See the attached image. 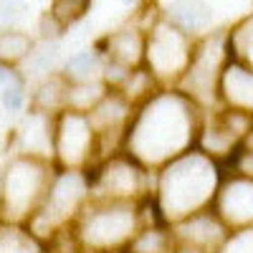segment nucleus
Returning <instances> with one entry per match:
<instances>
[{
    "label": "nucleus",
    "mask_w": 253,
    "mask_h": 253,
    "mask_svg": "<svg viewBox=\"0 0 253 253\" xmlns=\"http://www.w3.org/2000/svg\"><path fill=\"white\" fill-rule=\"evenodd\" d=\"M58 58V46L46 41L43 46H38L36 51L31 48V58H28V71L33 74H51V69L56 66Z\"/></svg>",
    "instance_id": "12"
},
{
    "label": "nucleus",
    "mask_w": 253,
    "mask_h": 253,
    "mask_svg": "<svg viewBox=\"0 0 253 253\" xmlns=\"http://www.w3.org/2000/svg\"><path fill=\"white\" fill-rule=\"evenodd\" d=\"M89 0H53L51 5V18L58 26H71L86 13Z\"/></svg>",
    "instance_id": "11"
},
{
    "label": "nucleus",
    "mask_w": 253,
    "mask_h": 253,
    "mask_svg": "<svg viewBox=\"0 0 253 253\" xmlns=\"http://www.w3.org/2000/svg\"><path fill=\"white\" fill-rule=\"evenodd\" d=\"M48 182L46 167L38 160L23 157L15 160L8 167L5 185H3V210L8 218H23L36 205V200L43 195Z\"/></svg>",
    "instance_id": "1"
},
{
    "label": "nucleus",
    "mask_w": 253,
    "mask_h": 253,
    "mask_svg": "<svg viewBox=\"0 0 253 253\" xmlns=\"http://www.w3.org/2000/svg\"><path fill=\"white\" fill-rule=\"evenodd\" d=\"M167 18L185 33H198L213 23V10L205 0H175L167 8Z\"/></svg>",
    "instance_id": "6"
},
{
    "label": "nucleus",
    "mask_w": 253,
    "mask_h": 253,
    "mask_svg": "<svg viewBox=\"0 0 253 253\" xmlns=\"http://www.w3.org/2000/svg\"><path fill=\"white\" fill-rule=\"evenodd\" d=\"M99 69H101V61H99V53L94 51H81L66 61V76L76 84L91 81L99 74Z\"/></svg>",
    "instance_id": "9"
},
{
    "label": "nucleus",
    "mask_w": 253,
    "mask_h": 253,
    "mask_svg": "<svg viewBox=\"0 0 253 253\" xmlns=\"http://www.w3.org/2000/svg\"><path fill=\"white\" fill-rule=\"evenodd\" d=\"M134 220V218H132ZM132 220H129V208L122 205H112L107 210H96L89 215L86 225H84V241L86 246L94 248H109L117 246L119 241H126L132 233Z\"/></svg>",
    "instance_id": "3"
},
{
    "label": "nucleus",
    "mask_w": 253,
    "mask_h": 253,
    "mask_svg": "<svg viewBox=\"0 0 253 253\" xmlns=\"http://www.w3.org/2000/svg\"><path fill=\"white\" fill-rule=\"evenodd\" d=\"M23 99H26V94H23L20 81L10 79V84H5V91H3V107L8 112H18L20 107H23Z\"/></svg>",
    "instance_id": "16"
},
{
    "label": "nucleus",
    "mask_w": 253,
    "mask_h": 253,
    "mask_svg": "<svg viewBox=\"0 0 253 253\" xmlns=\"http://www.w3.org/2000/svg\"><path fill=\"white\" fill-rule=\"evenodd\" d=\"M147 58L160 71H177L182 66H190V46H187V33L177 28L175 23H160L152 28L150 43H147Z\"/></svg>",
    "instance_id": "2"
},
{
    "label": "nucleus",
    "mask_w": 253,
    "mask_h": 253,
    "mask_svg": "<svg viewBox=\"0 0 253 253\" xmlns=\"http://www.w3.org/2000/svg\"><path fill=\"white\" fill-rule=\"evenodd\" d=\"M122 3H126V5H132V3H134V0H122Z\"/></svg>",
    "instance_id": "19"
},
{
    "label": "nucleus",
    "mask_w": 253,
    "mask_h": 253,
    "mask_svg": "<svg viewBox=\"0 0 253 253\" xmlns=\"http://www.w3.org/2000/svg\"><path fill=\"white\" fill-rule=\"evenodd\" d=\"M8 79H13V71L5 61H0V84H8Z\"/></svg>",
    "instance_id": "18"
},
{
    "label": "nucleus",
    "mask_w": 253,
    "mask_h": 253,
    "mask_svg": "<svg viewBox=\"0 0 253 253\" xmlns=\"http://www.w3.org/2000/svg\"><path fill=\"white\" fill-rule=\"evenodd\" d=\"M0 253H38L36 243L18 230H3L0 233Z\"/></svg>",
    "instance_id": "14"
},
{
    "label": "nucleus",
    "mask_w": 253,
    "mask_h": 253,
    "mask_svg": "<svg viewBox=\"0 0 253 253\" xmlns=\"http://www.w3.org/2000/svg\"><path fill=\"white\" fill-rule=\"evenodd\" d=\"M230 46L238 48L241 53H246V58L251 63L248 69H253V15L248 20H243V23L230 33Z\"/></svg>",
    "instance_id": "13"
},
{
    "label": "nucleus",
    "mask_w": 253,
    "mask_h": 253,
    "mask_svg": "<svg viewBox=\"0 0 253 253\" xmlns=\"http://www.w3.org/2000/svg\"><path fill=\"white\" fill-rule=\"evenodd\" d=\"M20 13H23L20 0H0V23H13Z\"/></svg>",
    "instance_id": "17"
},
{
    "label": "nucleus",
    "mask_w": 253,
    "mask_h": 253,
    "mask_svg": "<svg viewBox=\"0 0 253 253\" xmlns=\"http://www.w3.org/2000/svg\"><path fill=\"white\" fill-rule=\"evenodd\" d=\"M107 53L112 56V61L117 66H126L132 69L139 63L142 53H144V41L137 31H117L107 38Z\"/></svg>",
    "instance_id": "7"
},
{
    "label": "nucleus",
    "mask_w": 253,
    "mask_h": 253,
    "mask_svg": "<svg viewBox=\"0 0 253 253\" xmlns=\"http://www.w3.org/2000/svg\"><path fill=\"white\" fill-rule=\"evenodd\" d=\"M38 104H41L46 112L58 109L61 104H66V89H63L58 81L43 84V86H41V91H38Z\"/></svg>",
    "instance_id": "15"
},
{
    "label": "nucleus",
    "mask_w": 253,
    "mask_h": 253,
    "mask_svg": "<svg viewBox=\"0 0 253 253\" xmlns=\"http://www.w3.org/2000/svg\"><path fill=\"white\" fill-rule=\"evenodd\" d=\"M33 43L26 33H18V31H3L0 33V61L13 63L20 61L31 53Z\"/></svg>",
    "instance_id": "10"
},
{
    "label": "nucleus",
    "mask_w": 253,
    "mask_h": 253,
    "mask_svg": "<svg viewBox=\"0 0 253 253\" xmlns=\"http://www.w3.org/2000/svg\"><path fill=\"white\" fill-rule=\"evenodd\" d=\"M81 195H84V180L76 172L61 175L48 190V205L43 210V218H51V220L66 218L76 208Z\"/></svg>",
    "instance_id": "5"
},
{
    "label": "nucleus",
    "mask_w": 253,
    "mask_h": 253,
    "mask_svg": "<svg viewBox=\"0 0 253 253\" xmlns=\"http://www.w3.org/2000/svg\"><path fill=\"white\" fill-rule=\"evenodd\" d=\"M230 203L223 205V215L233 223L253 220V182H233Z\"/></svg>",
    "instance_id": "8"
},
{
    "label": "nucleus",
    "mask_w": 253,
    "mask_h": 253,
    "mask_svg": "<svg viewBox=\"0 0 253 253\" xmlns=\"http://www.w3.org/2000/svg\"><path fill=\"white\" fill-rule=\"evenodd\" d=\"M91 122L81 117V112L63 114L56 126V152L66 165H76L86 157V150L91 144Z\"/></svg>",
    "instance_id": "4"
}]
</instances>
